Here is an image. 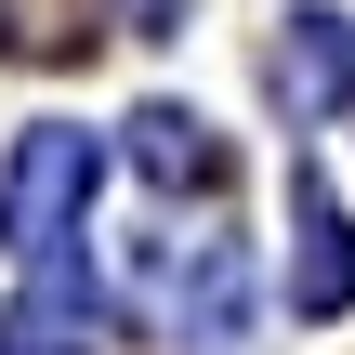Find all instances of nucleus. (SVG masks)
Instances as JSON below:
<instances>
[{
    "instance_id": "1",
    "label": "nucleus",
    "mask_w": 355,
    "mask_h": 355,
    "mask_svg": "<svg viewBox=\"0 0 355 355\" xmlns=\"http://www.w3.org/2000/svg\"><path fill=\"white\" fill-rule=\"evenodd\" d=\"M92 132H66V119H40L26 145H13V171H0V250L13 263H53L66 237H79V211H92Z\"/></svg>"
},
{
    "instance_id": "2",
    "label": "nucleus",
    "mask_w": 355,
    "mask_h": 355,
    "mask_svg": "<svg viewBox=\"0 0 355 355\" xmlns=\"http://www.w3.org/2000/svg\"><path fill=\"white\" fill-rule=\"evenodd\" d=\"M290 237H303V250H290V316H343V303H355V224L316 198V184H303Z\"/></svg>"
},
{
    "instance_id": "3",
    "label": "nucleus",
    "mask_w": 355,
    "mask_h": 355,
    "mask_svg": "<svg viewBox=\"0 0 355 355\" xmlns=\"http://www.w3.org/2000/svg\"><path fill=\"white\" fill-rule=\"evenodd\" d=\"M277 92H290L303 119L343 105V13H290V40H277Z\"/></svg>"
},
{
    "instance_id": "4",
    "label": "nucleus",
    "mask_w": 355,
    "mask_h": 355,
    "mask_svg": "<svg viewBox=\"0 0 355 355\" xmlns=\"http://www.w3.org/2000/svg\"><path fill=\"white\" fill-rule=\"evenodd\" d=\"M132 158H145L158 184H224V145H211V119H184V105H145V119H132Z\"/></svg>"
},
{
    "instance_id": "5",
    "label": "nucleus",
    "mask_w": 355,
    "mask_h": 355,
    "mask_svg": "<svg viewBox=\"0 0 355 355\" xmlns=\"http://www.w3.org/2000/svg\"><path fill=\"white\" fill-rule=\"evenodd\" d=\"M0 355H79V343H66V316H53V303H26V329H13Z\"/></svg>"
}]
</instances>
